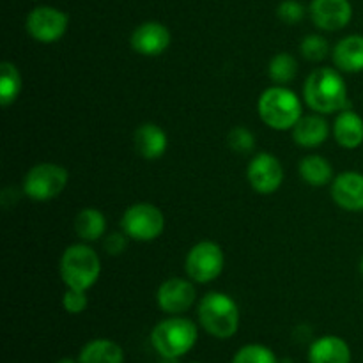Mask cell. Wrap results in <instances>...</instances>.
Segmentation results:
<instances>
[{
	"label": "cell",
	"mask_w": 363,
	"mask_h": 363,
	"mask_svg": "<svg viewBox=\"0 0 363 363\" xmlns=\"http://www.w3.org/2000/svg\"><path fill=\"white\" fill-rule=\"evenodd\" d=\"M307 105L318 113H335L351 106L342 74L333 67H319L312 71L303 85Z\"/></svg>",
	"instance_id": "obj_1"
},
{
	"label": "cell",
	"mask_w": 363,
	"mask_h": 363,
	"mask_svg": "<svg viewBox=\"0 0 363 363\" xmlns=\"http://www.w3.org/2000/svg\"><path fill=\"white\" fill-rule=\"evenodd\" d=\"M60 279L69 289L89 291L99 279L101 261L94 248L85 243L71 245L60 257Z\"/></svg>",
	"instance_id": "obj_2"
},
{
	"label": "cell",
	"mask_w": 363,
	"mask_h": 363,
	"mask_svg": "<svg viewBox=\"0 0 363 363\" xmlns=\"http://www.w3.org/2000/svg\"><path fill=\"white\" fill-rule=\"evenodd\" d=\"M259 116L266 126L277 131L293 130L300 121L301 101L286 85H273L261 94L257 103Z\"/></svg>",
	"instance_id": "obj_3"
},
{
	"label": "cell",
	"mask_w": 363,
	"mask_h": 363,
	"mask_svg": "<svg viewBox=\"0 0 363 363\" xmlns=\"http://www.w3.org/2000/svg\"><path fill=\"white\" fill-rule=\"evenodd\" d=\"M199 321L209 335L230 339L240 328V308L229 294L208 293L199 303Z\"/></svg>",
	"instance_id": "obj_4"
},
{
	"label": "cell",
	"mask_w": 363,
	"mask_h": 363,
	"mask_svg": "<svg viewBox=\"0 0 363 363\" xmlns=\"http://www.w3.org/2000/svg\"><path fill=\"white\" fill-rule=\"evenodd\" d=\"M197 326L186 318H169L152 328L151 344L165 360L186 354L197 342Z\"/></svg>",
	"instance_id": "obj_5"
},
{
	"label": "cell",
	"mask_w": 363,
	"mask_h": 363,
	"mask_svg": "<svg viewBox=\"0 0 363 363\" xmlns=\"http://www.w3.org/2000/svg\"><path fill=\"white\" fill-rule=\"evenodd\" d=\"M67 170L57 163H38L23 177V194L32 201L46 202L59 197L67 184Z\"/></svg>",
	"instance_id": "obj_6"
},
{
	"label": "cell",
	"mask_w": 363,
	"mask_h": 363,
	"mask_svg": "<svg viewBox=\"0 0 363 363\" xmlns=\"http://www.w3.org/2000/svg\"><path fill=\"white\" fill-rule=\"evenodd\" d=\"M121 227L128 238L135 241H152L162 236L165 229V216L162 209L149 202L130 206L121 218Z\"/></svg>",
	"instance_id": "obj_7"
},
{
	"label": "cell",
	"mask_w": 363,
	"mask_h": 363,
	"mask_svg": "<svg viewBox=\"0 0 363 363\" xmlns=\"http://www.w3.org/2000/svg\"><path fill=\"white\" fill-rule=\"evenodd\" d=\"M225 266V255L220 245L213 241H201L190 248L184 261L190 280L197 284H208L211 280L218 279L220 273Z\"/></svg>",
	"instance_id": "obj_8"
},
{
	"label": "cell",
	"mask_w": 363,
	"mask_h": 363,
	"mask_svg": "<svg viewBox=\"0 0 363 363\" xmlns=\"http://www.w3.org/2000/svg\"><path fill=\"white\" fill-rule=\"evenodd\" d=\"M67 14L52 6H39L28 13L25 27L32 39L38 43H55L66 34L67 30Z\"/></svg>",
	"instance_id": "obj_9"
},
{
	"label": "cell",
	"mask_w": 363,
	"mask_h": 363,
	"mask_svg": "<svg viewBox=\"0 0 363 363\" xmlns=\"http://www.w3.org/2000/svg\"><path fill=\"white\" fill-rule=\"evenodd\" d=\"M247 177L250 186L257 194L269 195L282 186L284 167L277 156L269 152H259L248 163Z\"/></svg>",
	"instance_id": "obj_10"
},
{
	"label": "cell",
	"mask_w": 363,
	"mask_h": 363,
	"mask_svg": "<svg viewBox=\"0 0 363 363\" xmlns=\"http://www.w3.org/2000/svg\"><path fill=\"white\" fill-rule=\"evenodd\" d=\"M195 300H197L195 286L190 280L179 279V277L165 280L156 293V301H158L160 308L170 315H179L190 311Z\"/></svg>",
	"instance_id": "obj_11"
},
{
	"label": "cell",
	"mask_w": 363,
	"mask_h": 363,
	"mask_svg": "<svg viewBox=\"0 0 363 363\" xmlns=\"http://www.w3.org/2000/svg\"><path fill=\"white\" fill-rule=\"evenodd\" d=\"M311 18L321 30L335 32L350 23L353 7L350 0H312Z\"/></svg>",
	"instance_id": "obj_12"
},
{
	"label": "cell",
	"mask_w": 363,
	"mask_h": 363,
	"mask_svg": "<svg viewBox=\"0 0 363 363\" xmlns=\"http://www.w3.org/2000/svg\"><path fill=\"white\" fill-rule=\"evenodd\" d=\"M131 48L145 57L162 55L170 46L172 35L170 30L160 21H145L138 25L131 34Z\"/></svg>",
	"instance_id": "obj_13"
},
{
	"label": "cell",
	"mask_w": 363,
	"mask_h": 363,
	"mask_svg": "<svg viewBox=\"0 0 363 363\" xmlns=\"http://www.w3.org/2000/svg\"><path fill=\"white\" fill-rule=\"evenodd\" d=\"M332 197L346 211H363V174L350 170L337 176L332 181Z\"/></svg>",
	"instance_id": "obj_14"
},
{
	"label": "cell",
	"mask_w": 363,
	"mask_h": 363,
	"mask_svg": "<svg viewBox=\"0 0 363 363\" xmlns=\"http://www.w3.org/2000/svg\"><path fill=\"white\" fill-rule=\"evenodd\" d=\"M133 144L138 155L145 160H158L169 147L167 133L155 123H145L135 130Z\"/></svg>",
	"instance_id": "obj_15"
},
{
	"label": "cell",
	"mask_w": 363,
	"mask_h": 363,
	"mask_svg": "<svg viewBox=\"0 0 363 363\" xmlns=\"http://www.w3.org/2000/svg\"><path fill=\"white\" fill-rule=\"evenodd\" d=\"M308 363H351V350L340 337H321L308 350Z\"/></svg>",
	"instance_id": "obj_16"
},
{
	"label": "cell",
	"mask_w": 363,
	"mask_h": 363,
	"mask_svg": "<svg viewBox=\"0 0 363 363\" xmlns=\"http://www.w3.org/2000/svg\"><path fill=\"white\" fill-rule=\"evenodd\" d=\"M333 62L344 73L363 71V35L353 34L340 39L333 48Z\"/></svg>",
	"instance_id": "obj_17"
},
{
	"label": "cell",
	"mask_w": 363,
	"mask_h": 363,
	"mask_svg": "<svg viewBox=\"0 0 363 363\" xmlns=\"http://www.w3.org/2000/svg\"><path fill=\"white\" fill-rule=\"evenodd\" d=\"M333 137L344 149H357L363 144V119L351 108L342 110L333 123Z\"/></svg>",
	"instance_id": "obj_18"
},
{
	"label": "cell",
	"mask_w": 363,
	"mask_h": 363,
	"mask_svg": "<svg viewBox=\"0 0 363 363\" xmlns=\"http://www.w3.org/2000/svg\"><path fill=\"white\" fill-rule=\"evenodd\" d=\"M330 128L321 116H301L293 128V138L301 147H318L328 138Z\"/></svg>",
	"instance_id": "obj_19"
},
{
	"label": "cell",
	"mask_w": 363,
	"mask_h": 363,
	"mask_svg": "<svg viewBox=\"0 0 363 363\" xmlns=\"http://www.w3.org/2000/svg\"><path fill=\"white\" fill-rule=\"evenodd\" d=\"M124 351L117 342L108 339H96L85 344L78 357V363H123Z\"/></svg>",
	"instance_id": "obj_20"
},
{
	"label": "cell",
	"mask_w": 363,
	"mask_h": 363,
	"mask_svg": "<svg viewBox=\"0 0 363 363\" xmlns=\"http://www.w3.org/2000/svg\"><path fill=\"white\" fill-rule=\"evenodd\" d=\"M74 230H77L78 238L85 243L91 241H98L103 238L106 230V218L99 209L96 208H85L74 218Z\"/></svg>",
	"instance_id": "obj_21"
},
{
	"label": "cell",
	"mask_w": 363,
	"mask_h": 363,
	"mask_svg": "<svg viewBox=\"0 0 363 363\" xmlns=\"http://www.w3.org/2000/svg\"><path fill=\"white\" fill-rule=\"evenodd\" d=\"M300 176L311 186H325L332 181L333 169L332 163L319 155H308L300 162Z\"/></svg>",
	"instance_id": "obj_22"
},
{
	"label": "cell",
	"mask_w": 363,
	"mask_h": 363,
	"mask_svg": "<svg viewBox=\"0 0 363 363\" xmlns=\"http://www.w3.org/2000/svg\"><path fill=\"white\" fill-rule=\"evenodd\" d=\"M268 74L275 85H287L296 78L298 74V60L291 53L280 52L269 60Z\"/></svg>",
	"instance_id": "obj_23"
},
{
	"label": "cell",
	"mask_w": 363,
	"mask_h": 363,
	"mask_svg": "<svg viewBox=\"0 0 363 363\" xmlns=\"http://www.w3.org/2000/svg\"><path fill=\"white\" fill-rule=\"evenodd\" d=\"M21 77L14 64L2 62L0 66V103L2 106H9L20 96Z\"/></svg>",
	"instance_id": "obj_24"
},
{
	"label": "cell",
	"mask_w": 363,
	"mask_h": 363,
	"mask_svg": "<svg viewBox=\"0 0 363 363\" xmlns=\"http://www.w3.org/2000/svg\"><path fill=\"white\" fill-rule=\"evenodd\" d=\"M233 363H279L275 353L262 344H248L234 354Z\"/></svg>",
	"instance_id": "obj_25"
},
{
	"label": "cell",
	"mask_w": 363,
	"mask_h": 363,
	"mask_svg": "<svg viewBox=\"0 0 363 363\" xmlns=\"http://www.w3.org/2000/svg\"><path fill=\"white\" fill-rule=\"evenodd\" d=\"M300 50H301V55H303L307 60H311V62H321V60H325L326 55H328L330 46H328V41H326L323 35L311 34L301 41Z\"/></svg>",
	"instance_id": "obj_26"
},
{
	"label": "cell",
	"mask_w": 363,
	"mask_h": 363,
	"mask_svg": "<svg viewBox=\"0 0 363 363\" xmlns=\"http://www.w3.org/2000/svg\"><path fill=\"white\" fill-rule=\"evenodd\" d=\"M227 144L238 155H248L255 147V137L248 128L236 126L227 135Z\"/></svg>",
	"instance_id": "obj_27"
},
{
	"label": "cell",
	"mask_w": 363,
	"mask_h": 363,
	"mask_svg": "<svg viewBox=\"0 0 363 363\" xmlns=\"http://www.w3.org/2000/svg\"><path fill=\"white\" fill-rule=\"evenodd\" d=\"M277 16L284 21V23L294 25L298 21L303 20L305 16V7L301 6L296 0H284L280 2L279 9H277Z\"/></svg>",
	"instance_id": "obj_28"
},
{
	"label": "cell",
	"mask_w": 363,
	"mask_h": 363,
	"mask_svg": "<svg viewBox=\"0 0 363 363\" xmlns=\"http://www.w3.org/2000/svg\"><path fill=\"white\" fill-rule=\"evenodd\" d=\"M87 291H78V289H69L67 287V291L64 293V298H62V305L64 308H66V312H69V314H82V312L87 308Z\"/></svg>",
	"instance_id": "obj_29"
},
{
	"label": "cell",
	"mask_w": 363,
	"mask_h": 363,
	"mask_svg": "<svg viewBox=\"0 0 363 363\" xmlns=\"http://www.w3.org/2000/svg\"><path fill=\"white\" fill-rule=\"evenodd\" d=\"M128 247V234L124 233H110L103 240V248L108 255H121Z\"/></svg>",
	"instance_id": "obj_30"
},
{
	"label": "cell",
	"mask_w": 363,
	"mask_h": 363,
	"mask_svg": "<svg viewBox=\"0 0 363 363\" xmlns=\"http://www.w3.org/2000/svg\"><path fill=\"white\" fill-rule=\"evenodd\" d=\"M57 363H77V362H73L71 358H62V360H59Z\"/></svg>",
	"instance_id": "obj_31"
},
{
	"label": "cell",
	"mask_w": 363,
	"mask_h": 363,
	"mask_svg": "<svg viewBox=\"0 0 363 363\" xmlns=\"http://www.w3.org/2000/svg\"><path fill=\"white\" fill-rule=\"evenodd\" d=\"M360 269H362V275H363V257H362V262H360Z\"/></svg>",
	"instance_id": "obj_32"
},
{
	"label": "cell",
	"mask_w": 363,
	"mask_h": 363,
	"mask_svg": "<svg viewBox=\"0 0 363 363\" xmlns=\"http://www.w3.org/2000/svg\"><path fill=\"white\" fill-rule=\"evenodd\" d=\"M194 363H195V362H194Z\"/></svg>",
	"instance_id": "obj_33"
}]
</instances>
